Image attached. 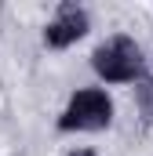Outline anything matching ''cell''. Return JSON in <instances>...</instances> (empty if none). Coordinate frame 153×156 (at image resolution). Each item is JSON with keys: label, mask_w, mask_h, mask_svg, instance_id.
Listing matches in <instances>:
<instances>
[{"label": "cell", "mask_w": 153, "mask_h": 156, "mask_svg": "<svg viewBox=\"0 0 153 156\" xmlns=\"http://www.w3.org/2000/svg\"><path fill=\"white\" fill-rule=\"evenodd\" d=\"M84 33H88V11L76 7V4H62L58 15H55V18L47 22V29H44V44L55 47V51H62V47L76 44Z\"/></svg>", "instance_id": "3957f363"}, {"label": "cell", "mask_w": 153, "mask_h": 156, "mask_svg": "<svg viewBox=\"0 0 153 156\" xmlns=\"http://www.w3.org/2000/svg\"><path fill=\"white\" fill-rule=\"evenodd\" d=\"M113 123V102L102 87H84L58 116V131H106Z\"/></svg>", "instance_id": "7a4b0ae2"}, {"label": "cell", "mask_w": 153, "mask_h": 156, "mask_svg": "<svg viewBox=\"0 0 153 156\" xmlns=\"http://www.w3.org/2000/svg\"><path fill=\"white\" fill-rule=\"evenodd\" d=\"M69 156H99V153H95V149H73Z\"/></svg>", "instance_id": "277c9868"}, {"label": "cell", "mask_w": 153, "mask_h": 156, "mask_svg": "<svg viewBox=\"0 0 153 156\" xmlns=\"http://www.w3.org/2000/svg\"><path fill=\"white\" fill-rule=\"evenodd\" d=\"M91 69L106 83H139V80H146V58H142V47L131 37L117 33L95 47Z\"/></svg>", "instance_id": "6da1fadb"}]
</instances>
